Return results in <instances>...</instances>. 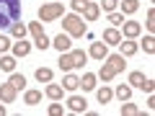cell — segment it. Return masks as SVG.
<instances>
[{"instance_id": "7", "label": "cell", "mask_w": 155, "mask_h": 116, "mask_svg": "<svg viewBox=\"0 0 155 116\" xmlns=\"http://www.w3.org/2000/svg\"><path fill=\"white\" fill-rule=\"evenodd\" d=\"M122 39L124 36H122V31H119L116 26H111V28H106V31H104V44H109V47H116Z\"/></svg>"}, {"instance_id": "31", "label": "cell", "mask_w": 155, "mask_h": 116, "mask_svg": "<svg viewBox=\"0 0 155 116\" xmlns=\"http://www.w3.org/2000/svg\"><path fill=\"white\" fill-rule=\"evenodd\" d=\"M142 49L147 52V54H155V36H153V34H147V36H145V41H142Z\"/></svg>"}, {"instance_id": "11", "label": "cell", "mask_w": 155, "mask_h": 116, "mask_svg": "<svg viewBox=\"0 0 155 116\" xmlns=\"http://www.w3.org/2000/svg\"><path fill=\"white\" fill-rule=\"evenodd\" d=\"M60 70H62V72H72V70H75L72 52H60Z\"/></svg>"}, {"instance_id": "20", "label": "cell", "mask_w": 155, "mask_h": 116, "mask_svg": "<svg viewBox=\"0 0 155 116\" xmlns=\"http://www.w3.org/2000/svg\"><path fill=\"white\" fill-rule=\"evenodd\" d=\"M39 101H41V90H26L23 93V103L26 106H36Z\"/></svg>"}, {"instance_id": "25", "label": "cell", "mask_w": 155, "mask_h": 116, "mask_svg": "<svg viewBox=\"0 0 155 116\" xmlns=\"http://www.w3.org/2000/svg\"><path fill=\"white\" fill-rule=\"evenodd\" d=\"M8 83H11L16 90H23V88H26V77L18 75V72H11V80H8Z\"/></svg>"}, {"instance_id": "40", "label": "cell", "mask_w": 155, "mask_h": 116, "mask_svg": "<svg viewBox=\"0 0 155 116\" xmlns=\"http://www.w3.org/2000/svg\"><path fill=\"white\" fill-rule=\"evenodd\" d=\"M5 111H8V108H5L3 103H0V116H5Z\"/></svg>"}, {"instance_id": "39", "label": "cell", "mask_w": 155, "mask_h": 116, "mask_svg": "<svg viewBox=\"0 0 155 116\" xmlns=\"http://www.w3.org/2000/svg\"><path fill=\"white\" fill-rule=\"evenodd\" d=\"M155 108V98H153V93H150V98H147V111H153Z\"/></svg>"}, {"instance_id": "12", "label": "cell", "mask_w": 155, "mask_h": 116, "mask_svg": "<svg viewBox=\"0 0 155 116\" xmlns=\"http://www.w3.org/2000/svg\"><path fill=\"white\" fill-rule=\"evenodd\" d=\"M106 62L111 65V70H114V72H124V67H127V62H124L122 54H109V57H106Z\"/></svg>"}, {"instance_id": "23", "label": "cell", "mask_w": 155, "mask_h": 116, "mask_svg": "<svg viewBox=\"0 0 155 116\" xmlns=\"http://www.w3.org/2000/svg\"><path fill=\"white\" fill-rule=\"evenodd\" d=\"M96 98H98V103L106 106L111 98H114V90H111V88H98V90H96Z\"/></svg>"}, {"instance_id": "16", "label": "cell", "mask_w": 155, "mask_h": 116, "mask_svg": "<svg viewBox=\"0 0 155 116\" xmlns=\"http://www.w3.org/2000/svg\"><path fill=\"white\" fill-rule=\"evenodd\" d=\"M26 28H28V34L34 36V41H39V39H44V36H47V34H44V28H41V23H39V21H31Z\"/></svg>"}, {"instance_id": "34", "label": "cell", "mask_w": 155, "mask_h": 116, "mask_svg": "<svg viewBox=\"0 0 155 116\" xmlns=\"http://www.w3.org/2000/svg\"><path fill=\"white\" fill-rule=\"evenodd\" d=\"M8 49H11V39H8L5 34H0V54H5Z\"/></svg>"}, {"instance_id": "14", "label": "cell", "mask_w": 155, "mask_h": 116, "mask_svg": "<svg viewBox=\"0 0 155 116\" xmlns=\"http://www.w3.org/2000/svg\"><path fill=\"white\" fill-rule=\"evenodd\" d=\"M80 88V77H75L72 72H67L65 80H62V90H78Z\"/></svg>"}, {"instance_id": "27", "label": "cell", "mask_w": 155, "mask_h": 116, "mask_svg": "<svg viewBox=\"0 0 155 116\" xmlns=\"http://www.w3.org/2000/svg\"><path fill=\"white\" fill-rule=\"evenodd\" d=\"M52 75H54V72H52L49 67H39L36 70V80L39 83H52Z\"/></svg>"}, {"instance_id": "30", "label": "cell", "mask_w": 155, "mask_h": 116, "mask_svg": "<svg viewBox=\"0 0 155 116\" xmlns=\"http://www.w3.org/2000/svg\"><path fill=\"white\" fill-rule=\"evenodd\" d=\"M140 108L134 103H127V101H122V116H137Z\"/></svg>"}, {"instance_id": "5", "label": "cell", "mask_w": 155, "mask_h": 116, "mask_svg": "<svg viewBox=\"0 0 155 116\" xmlns=\"http://www.w3.org/2000/svg\"><path fill=\"white\" fill-rule=\"evenodd\" d=\"M67 108H70L72 114H88V101H85L83 95H70V98H67Z\"/></svg>"}, {"instance_id": "13", "label": "cell", "mask_w": 155, "mask_h": 116, "mask_svg": "<svg viewBox=\"0 0 155 116\" xmlns=\"http://www.w3.org/2000/svg\"><path fill=\"white\" fill-rule=\"evenodd\" d=\"M11 49H13V57H26L28 52H31V44L23 41V39H18L16 44H11Z\"/></svg>"}, {"instance_id": "10", "label": "cell", "mask_w": 155, "mask_h": 116, "mask_svg": "<svg viewBox=\"0 0 155 116\" xmlns=\"http://www.w3.org/2000/svg\"><path fill=\"white\" fill-rule=\"evenodd\" d=\"M122 28H124V36L127 39H137L140 34H142V26H140L137 21H124Z\"/></svg>"}, {"instance_id": "2", "label": "cell", "mask_w": 155, "mask_h": 116, "mask_svg": "<svg viewBox=\"0 0 155 116\" xmlns=\"http://www.w3.org/2000/svg\"><path fill=\"white\" fill-rule=\"evenodd\" d=\"M62 28H65V34H67L70 39H80V36H85V34H88V26H85V21L78 16V13L62 18Z\"/></svg>"}, {"instance_id": "36", "label": "cell", "mask_w": 155, "mask_h": 116, "mask_svg": "<svg viewBox=\"0 0 155 116\" xmlns=\"http://www.w3.org/2000/svg\"><path fill=\"white\" fill-rule=\"evenodd\" d=\"M47 114H49V116H62V114H65V108H62V103H52Z\"/></svg>"}, {"instance_id": "17", "label": "cell", "mask_w": 155, "mask_h": 116, "mask_svg": "<svg viewBox=\"0 0 155 116\" xmlns=\"http://www.w3.org/2000/svg\"><path fill=\"white\" fill-rule=\"evenodd\" d=\"M116 75V72L114 70H111V65H109V62H101V70H98V75H96V77H101V80H104V83H109V80H111V77H114Z\"/></svg>"}, {"instance_id": "28", "label": "cell", "mask_w": 155, "mask_h": 116, "mask_svg": "<svg viewBox=\"0 0 155 116\" xmlns=\"http://www.w3.org/2000/svg\"><path fill=\"white\" fill-rule=\"evenodd\" d=\"M0 70H5V72H13L16 70V57H0Z\"/></svg>"}, {"instance_id": "35", "label": "cell", "mask_w": 155, "mask_h": 116, "mask_svg": "<svg viewBox=\"0 0 155 116\" xmlns=\"http://www.w3.org/2000/svg\"><path fill=\"white\" fill-rule=\"evenodd\" d=\"M70 5H72V11H75V13H83L85 5H88V0H72Z\"/></svg>"}, {"instance_id": "26", "label": "cell", "mask_w": 155, "mask_h": 116, "mask_svg": "<svg viewBox=\"0 0 155 116\" xmlns=\"http://www.w3.org/2000/svg\"><path fill=\"white\" fill-rule=\"evenodd\" d=\"M119 47H122V57H132L134 52H137V44H134V41H119Z\"/></svg>"}, {"instance_id": "21", "label": "cell", "mask_w": 155, "mask_h": 116, "mask_svg": "<svg viewBox=\"0 0 155 116\" xmlns=\"http://www.w3.org/2000/svg\"><path fill=\"white\" fill-rule=\"evenodd\" d=\"M44 93H47V98H52V101H62V85H54V83H49Z\"/></svg>"}, {"instance_id": "33", "label": "cell", "mask_w": 155, "mask_h": 116, "mask_svg": "<svg viewBox=\"0 0 155 116\" xmlns=\"http://www.w3.org/2000/svg\"><path fill=\"white\" fill-rule=\"evenodd\" d=\"M109 21H111V26H122L124 23V13H109Z\"/></svg>"}, {"instance_id": "19", "label": "cell", "mask_w": 155, "mask_h": 116, "mask_svg": "<svg viewBox=\"0 0 155 116\" xmlns=\"http://www.w3.org/2000/svg\"><path fill=\"white\" fill-rule=\"evenodd\" d=\"M96 80H98V77H96L93 72H85V75L80 77V85H83V90H96Z\"/></svg>"}, {"instance_id": "8", "label": "cell", "mask_w": 155, "mask_h": 116, "mask_svg": "<svg viewBox=\"0 0 155 116\" xmlns=\"http://www.w3.org/2000/svg\"><path fill=\"white\" fill-rule=\"evenodd\" d=\"M16 95H18V90L13 88L11 83H3V85H0V101H3V103H13Z\"/></svg>"}, {"instance_id": "22", "label": "cell", "mask_w": 155, "mask_h": 116, "mask_svg": "<svg viewBox=\"0 0 155 116\" xmlns=\"http://www.w3.org/2000/svg\"><path fill=\"white\" fill-rule=\"evenodd\" d=\"M8 31H11L13 36H16V39H23V36H26V34H28V28L23 26L21 21H13V23H11V28H8Z\"/></svg>"}, {"instance_id": "6", "label": "cell", "mask_w": 155, "mask_h": 116, "mask_svg": "<svg viewBox=\"0 0 155 116\" xmlns=\"http://www.w3.org/2000/svg\"><path fill=\"white\" fill-rule=\"evenodd\" d=\"M88 54L93 57V60L104 62L106 57H109V44H104V41H93V44H91V49H88Z\"/></svg>"}, {"instance_id": "37", "label": "cell", "mask_w": 155, "mask_h": 116, "mask_svg": "<svg viewBox=\"0 0 155 116\" xmlns=\"http://www.w3.org/2000/svg\"><path fill=\"white\" fill-rule=\"evenodd\" d=\"M145 23H147V28H150V31H155V11H153V8L147 11V21H145Z\"/></svg>"}, {"instance_id": "18", "label": "cell", "mask_w": 155, "mask_h": 116, "mask_svg": "<svg viewBox=\"0 0 155 116\" xmlns=\"http://www.w3.org/2000/svg\"><path fill=\"white\" fill-rule=\"evenodd\" d=\"M83 16H85V21H96V18L101 16V8L96 5V3H91V0H88V5H85Z\"/></svg>"}, {"instance_id": "24", "label": "cell", "mask_w": 155, "mask_h": 116, "mask_svg": "<svg viewBox=\"0 0 155 116\" xmlns=\"http://www.w3.org/2000/svg\"><path fill=\"white\" fill-rule=\"evenodd\" d=\"M114 95L119 101H129V98H132V85H119V88L114 90Z\"/></svg>"}, {"instance_id": "29", "label": "cell", "mask_w": 155, "mask_h": 116, "mask_svg": "<svg viewBox=\"0 0 155 116\" xmlns=\"http://www.w3.org/2000/svg\"><path fill=\"white\" fill-rule=\"evenodd\" d=\"M70 52H72V60H75V67H83L85 60H88V54L83 49H70Z\"/></svg>"}, {"instance_id": "32", "label": "cell", "mask_w": 155, "mask_h": 116, "mask_svg": "<svg viewBox=\"0 0 155 116\" xmlns=\"http://www.w3.org/2000/svg\"><path fill=\"white\" fill-rule=\"evenodd\" d=\"M98 8H104L106 13H114L116 8H119V0H104V3H101Z\"/></svg>"}, {"instance_id": "9", "label": "cell", "mask_w": 155, "mask_h": 116, "mask_svg": "<svg viewBox=\"0 0 155 116\" xmlns=\"http://www.w3.org/2000/svg\"><path fill=\"white\" fill-rule=\"evenodd\" d=\"M52 47H54L57 52H70L72 39L67 36V34H57V36H54V41H52Z\"/></svg>"}, {"instance_id": "38", "label": "cell", "mask_w": 155, "mask_h": 116, "mask_svg": "<svg viewBox=\"0 0 155 116\" xmlns=\"http://www.w3.org/2000/svg\"><path fill=\"white\" fill-rule=\"evenodd\" d=\"M34 44H36V49H47V47H49L52 41H49V39L44 36V39H39V41H34Z\"/></svg>"}, {"instance_id": "15", "label": "cell", "mask_w": 155, "mask_h": 116, "mask_svg": "<svg viewBox=\"0 0 155 116\" xmlns=\"http://www.w3.org/2000/svg\"><path fill=\"white\" fill-rule=\"evenodd\" d=\"M119 8H122V13L132 16V13L140 11V0H122V3H119Z\"/></svg>"}, {"instance_id": "3", "label": "cell", "mask_w": 155, "mask_h": 116, "mask_svg": "<svg viewBox=\"0 0 155 116\" xmlns=\"http://www.w3.org/2000/svg\"><path fill=\"white\" fill-rule=\"evenodd\" d=\"M62 13H65L62 3H44L39 8V21H57V18H62Z\"/></svg>"}, {"instance_id": "4", "label": "cell", "mask_w": 155, "mask_h": 116, "mask_svg": "<svg viewBox=\"0 0 155 116\" xmlns=\"http://www.w3.org/2000/svg\"><path fill=\"white\" fill-rule=\"evenodd\" d=\"M129 83H132V88H140V90H147V93H153V80H147V77L142 75V72H129Z\"/></svg>"}, {"instance_id": "1", "label": "cell", "mask_w": 155, "mask_h": 116, "mask_svg": "<svg viewBox=\"0 0 155 116\" xmlns=\"http://www.w3.org/2000/svg\"><path fill=\"white\" fill-rule=\"evenodd\" d=\"M21 18V0H0V28H11Z\"/></svg>"}]
</instances>
